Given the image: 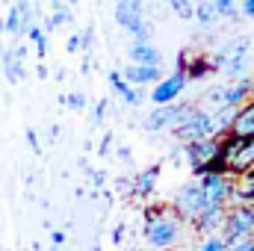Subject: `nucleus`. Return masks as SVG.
<instances>
[{"instance_id":"nucleus-1","label":"nucleus","mask_w":254,"mask_h":251,"mask_svg":"<svg viewBox=\"0 0 254 251\" xmlns=\"http://www.w3.org/2000/svg\"><path fill=\"white\" fill-rule=\"evenodd\" d=\"M234 110H204L198 104H192V110L181 119V125L175 127V139L178 142H198V139H222L231 130Z\"/></svg>"},{"instance_id":"nucleus-2","label":"nucleus","mask_w":254,"mask_h":251,"mask_svg":"<svg viewBox=\"0 0 254 251\" xmlns=\"http://www.w3.org/2000/svg\"><path fill=\"white\" fill-rule=\"evenodd\" d=\"M187 225L190 222H184L172 207H148L145 210V243L160 251L175 249L181 246Z\"/></svg>"},{"instance_id":"nucleus-3","label":"nucleus","mask_w":254,"mask_h":251,"mask_svg":"<svg viewBox=\"0 0 254 251\" xmlns=\"http://www.w3.org/2000/svg\"><path fill=\"white\" fill-rule=\"evenodd\" d=\"M249 63H252V36H234V39H228L225 45L216 48V54L210 60L213 71H219L231 83L246 77Z\"/></svg>"},{"instance_id":"nucleus-4","label":"nucleus","mask_w":254,"mask_h":251,"mask_svg":"<svg viewBox=\"0 0 254 251\" xmlns=\"http://www.w3.org/2000/svg\"><path fill=\"white\" fill-rule=\"evenodd\" d=\"M222 240L237 243V240H249L254 237V204H228L225 210V225H222Z\"/></svg>"},{"instance_id":"nucleus-5","label":"nucleus","mask_w":254,"mask_h":251,"mask_svg":"<svg viewBox=\"0 0 254 251\" xmlns=\"http://www.w3.org/2000/svg\"><path fill=\"white\" fill-rule=\"evenodd\" d=\"M219 154H222V139H198L184 145V157L192 166L195 175L204 172H222L219 169Z\"/></svg>"},{"instance_id":"nucleus-6","label":"nucleus","mask_w":254,"mask_h":251,"mask_svg":"<svg viewBox=\"0 0 254 251\" xmlns=\"http://www.w3.org/2000/svg\"><path fill=\"white\" fill-rule=\"evenodd\" d=\"M187 86H190V77H187V68L178 63V68L172 71V74H166V77H160L157 83H154V89H151V104L154 107H166V104H175L184 92H187Z\"/></svg>"},{"instance_id":"nucleus-7","label":"nucleus","mask_w":254,"mask_h":251,"mask_svg":"<svg viewBox=\"0 0 254 251\" xmlns=\"http://www.w3.org/2000/svg\"><path fill=\"white\" fill-rule=\"evenodd\" d=\"M198 184H201L207 207H228L231 204V189H234V178L231 175H225V172H204V175H198Z\"/></svg>"},{"instance_id":"nucleus-8","label":"nucleus","mask_w":254,"mask_h":251,"mask_svg":"<svg viewBox=\"0 0 254 251\" xmlns=\"http://www.w3.org/2000/svg\"><path fill=\"white\" fill-rule=\"evenodd\" d=\"M190 110H192L190 101H175V104H166V107H154V110L145 116L142 127H145V130H151V133L175 130V127L181 125V119H184Z\"/></svg>"},{"instance_id":"nucleus-9","label":"nucleus","mask_w":254,"mask_h":251,"mask_svg":"<svg viewBox=\"0 0 254 251\" xmlns=\"http://www.w3.org/2000/svg\"><path fill=\"white\" fill-rule=\"evenodd\" d=\"M204 207H207V204H204V192H201V184H198V181L184 184V187L175 192V198H172V210H175L184 222H190V225L201 216Z\"/></svg>"},{"instance_id":"nucleus-10","label":"nucleus","mask_w":254,"mask_h":251,"mask_svg":"<svg viewBox=\"0 0 254 251\" xmlns=\"http://www.w3.org/2000/svg\"><path fill=\"white\" fill-rule=\"evenodd\" d=\"M231 136H240V139H252L254 136V98L246 101L240 110H234V119H231Z\"/></svg>"},{"instance_id":"nucleus-11","label":"nucleus","mask_w":254,"mask_h":251,"mask_svg":"<svg viewBox=\"0 0 254 251\" xmlns=\"http://www.w3.org/2000/svg\"><path fill=\"white\" fill-rule=\"evenodd\" d=\"M254 92V80L252 77H243V80H234L225 86V110H240L246 101H252Z\"/></svg>"},{"instance_id":"nucleus-12","label":"nucleus","mask_w":254,"mask_h":251,"mask_svg":"<svg viewBox=\"0 0 254 251\" xmlns=\"http://www.w3.org/2000/svg\"><path fill=\"white\" fill-rule=\"evenodd\" d=\"M122 77H125L130 86H136V89H142V86H154L160 77H163V71H160V65H127L125 71H122Z\"/></svg>"},{"instance_id":"nucleus-13","label":"nucleus","mask_w":254,"mask_h":251,"mask_svg":"<svg viewBox=\"0 0 254 251\" xmlns=\"http://www.w3.org/2000/svg\"><path fill=\"white\" fill-rule=\"evenodd\" d=\"M225 210H228V207H207V210H201V216L192 222V228H195L198 234H204V237L219 234L222 225H225Z\"/></svg>"},{"instance_id":"nucleus-14","label":"nucleus","mask_w":254,"mask_h":251,"mask_svg":"<svg viewBox=\"0 0 254 251\" xmlns=\"http://www.w3.org/2000/svg\"><path fill=\"white\" fill-rule=\"evenodd\" d=\"M127 57L133 65H160L163 63V54L151 45V42H133L127 48Z\"/></svg>"},{"instance_id":"nucleus-15","label":"nucleus","mask_w":254,"mask_h":251,"mask_svg":"<svg viewBox=\"0 0 254 251\" xmlns=\"http://www.w3.org/2000/svg\"><path fill=\"white\" fill-rule=\"evenodd\" d=\"M110 86L116 89V95H122V101L130 104V107H139V104H142V98H145V95H142V89L130 86L119 71H110Z\"/></svg>"},{"instance_id":"nucleus-16","label":"nucleus","mask_w":254,"mask_h":251,"mask_svg":"<svg viewBox=\"0 0 254 251\" xmlns=\"http://www.w3.org/2000/svg\"><path fill=\"white\" fill-rule=\"evenodd\" d=\"M157 178H160V166H148L145 172H139V175L133 178V189H130V192H136L139 198L151 195V192L157 189Z\"/></svg>"},{"instance_id":"nucleus-17","label":"nucleus","mask_w":254,"mask_h":251,"mask_svg":"<svg viewBox=\"0 0 254 251\" xmlns=\"http://www.w3.org/2000/svg\"><path fill=\"white\" fill-rule=\"evenodd\" d=\"M195 24L198 27H213L219 21V12H216V0H198L195 3Z\"/></svg>"},{"instance_id":"nucleus-18","label":"nucleus","mask_w":254,"mask_h":251,"mask_svg":"<svg viewBox=\"0 0 254 251\" xmlns=\"http://www.w3.org/2000/svg\"><path fill=\"white\" fill-rule=\"evenodd\" d=\"M210 71H213L210 60H192V63L187 65V77H190V80H201V77H207Z\"/></svg>"},{"instance_id":"nucleus-19","label":"nucleus","mask_w":254,"mask_h":251,"mask_svg":"<svg viewBox=\"0 0 254 251\" xmlns=\"http://www.w3.org/2000/svg\"><path fill=\"white\" fill-rule=\"evenodd\" d=\"M169 6H172V12L181 18V21H190L192 15H195V6H192V0H166Z\"/></svg>"},{"instance_id":"nucleus-20","label":"nucleus","mask_w":254,"mask_h":251,"mask_svg":"<svg viewBox=\"0 0 254 251\" xmlns=\"http://www.w3.org/2000/svg\"><path fill=\"white\" fill-rule=\"evenodd\" d=\"M195 251H225V240H222V234H210V237H204Z\"/></svg>"},{"instance_id":"nucleus-21","label":"nucleus","mask_w":254,"mask_h":251,"mask_svg":"<svg viewBox=\"0 0 254 251\" xmlns=\"http://www.w3.org/2000/svg\"><path fill=\"white\" fill-rule=\"evenodd\" d=\"M216 12H219V18H237L240 3L237 0H216Z\"/></svg>"},{"instance_id":"nucleus-22","label":"nucleus","mask_w":254,"mask_h":251,"mask_svg":"<svg viewBox=\"0 0 254 251\" xmlns=\"http://www.w3.org/2000/svg\"><path fill=\"white\" fill-rule=\"evenodd\" d=\"M225 251H254V237H249V240H237V243H228Z\"/></svg>"},{"instance_id":"nucleus-23","label":"nucleus","mask_w":254,"mask_h":251,"mask_svg":"<svg viewBox=\"0 0 254 251\" xmlns=\"http://www.w3.org/2000/svg\"><path fill=\"white\" fill-rule=\"evenodd\" d=\"M240 15L254 21V0H240Z\"/></svg>"},{"instance_id":"nucleus-24","label":"nucleus","mask_w":254,"mask_h":251,"mask_svg":"<svg viewBox=\"0 0 254 251\" xmlns=\"http://www.w3.org/2000/svg\"><path fill=\"white\" fill-rule=\"evenodd\" d=\"M122 240H125V225H116V228H113V243L119 246Z\"/></svg>"},{"instance_id":"nucleus-25","label":"nucleus","mask_w":254,"mask_h":251,"mask_svg":"<svg viewBox=\"0 0 254 251\" xmlns=\"http://www.w3.org/2000/svg\"><path fill=\"white\" fill-rule=\"evenodd\" d=\"M104 113H107V101H101V104L95 107V122H101V119H104Z\"/></svg>"},{"instance_id":"nucleus-26","label":"nucleus","mask_w":254,"mask_h":251,"mask_svg":"<svg viewBox=\"0 0 254 251\" xmlns=\"http://www.w3.org/2000/svg\"><path fill=\"white\" fill-rule=\"evenodd\" d=\"M240 181H243V184H249V187L254 189V169H252V172H246V175H240Z\"/></svg>"},{"instance_id":"nucleus-27","label":"nucleus","mask_w":254,"mask_h":251,"mask_svg":"<svg viewBox=\"0 0 254 251\" xmlns=\"http://www.w3.org/2000/svg\"><path fill=\"white\" fill-rule=\"evenodd\" d=\"M68 104H71L74 110H80V107H83V98H80V95H71V98H68Z\"/></svg>"},{"instance_id":"nucleus-28","label":"nucleus","mask_w":254,"mask_h":251,"mask_svg":"<svg viewBox=\"0 0 254 251\" xmlns=\"http://www.w3.org/2000/svg\"><path fill=\"white\" fill-rule=\"evenodd\" d=\"M110 142H113V136L107 133V136H104V145H101V154H107V151H110Z\"/></svg>"},{"instance_id":"nucleus-29","label":"nucleus","mask_w":254,"mask_h":251,"mask_svg":"<svg viewBox=\"0 0 254 251\" xmlns=\"http://www.w3.org/2000/svg\"><path fill=\"white\" fill-rule=\"evenodd\" d=\"M133 3H136V6H145V0H133Z\"/></svg>"}]
</instances>
